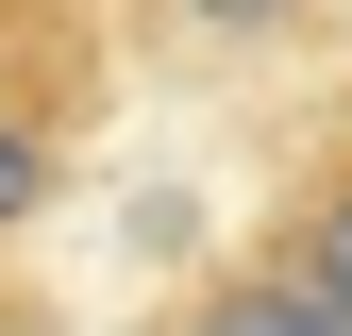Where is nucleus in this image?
I'll return each mask as SVG.
<instances>
[{"label": "nucleus", "mask_w": 352, "mask_h": 336, "mask_svg": "<svg viewBox=\"0 0 352 336\" xmlns=\"http://www.w3.org/2000/svg\"><path fill=\"white\" fill-rule=\"evenodd\" d=\"M285 269L319 286L336 319H352V168H336V185H319V202H302V219H285Z\"/></svg>", "instance_id": "f03ea898"}, {"label": "nucleus", "mask_w": 352, "mask_h": 336, "mask_svg": "<svg viewBox=\"0 0 352 336\" xmlns=\"http://www.w3.org/2000/svg\"><path fill=\"white\" fill-rule=\"evenodd\" d=\"M34 185H51V101H34V84H0V235L34 219Z\"/></svg>", "instance_id": "7ed1b4c3"}, {"label": "nucleus", "mask_w": 352, "mask_h": 336, "mask_svg": "<svg viewBox=\"0 0 352 336\" xmlns=\"http://www.w3.org/2000/svg\"><path fill=\"white\" fill-rule=\"evenodd\" d=\"M185 17H218V34H252V17H285V0H185Z\"/></svg>", "instance_id": "20e7f679"}, {"label": "nucleus", "mask_w": 352, "mask_h": 336, "mask_svg": "<svg viewBox=\"0 0 352 336\" xmlns=\"http://www.w3.org/2000/svg\"><path fill=\"white\" fill-rule=\"evenodd\" d=\"M168 336H352V319H336V303H319L302 269H285V252H252V269H201Z\"/></svg>", "instance_id": "f257e3e1"}]
</instances>
